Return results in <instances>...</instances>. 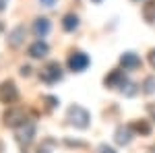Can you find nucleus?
Here are the masks:
<instances>
[{
  "label": "nucleus",
  "mask_w": 155,
  "mask_h": 153,
  "mask_svg": "<svg viewBox=\"0 0 155 153\" xmlns=\"http://www.w3.org/2000/svg\"><path fill=\"white\" fill-rule=\"evenodd\" d=\"M118 89H120V91H122L124 95H128V97H132V95H137V91H139V89H137V85H134L132 81H128V79H126V81L122 83V85H120Z\"/></svg>",
  "instance_id": "obj_15"
},
{
  "label": "nucleus",
  "mask_w": 155,
  "mask_h": 153,
  "mask_svg": "<svg viewBox=\"0 0 155 153\" xmlns=\"http://www.w3.org/2000/svg\"><path fill=\"white\" fill-rule=\"evenodd\" d=\"M114 139H116L118 145H128L132 141V126H118Z\"/></svg>",
  "instance_id": "obj_9"
},
{
  "label": "nucleus",
  "mask_w": 155,
  "mask_h": 153,
  "mask_svg": "<svg viewBox=\"0 0 155 153\" xmlns=\"http://www.w3.org/2000/svg\"><path fill=\"white\" fill-rule=\"evenodd\" d=\"M91 2H95V4H99V2H101V0H91Z\"/></svg>",
  "instance_id": "obj_25"
},
{
  "label": "nucleus",
  "mask_w": 155,
  "mask_h": 153,
  "mask_svg": "<svg viewBox=\"0 0 155 153\" xmlns=\"http://www.w3.org/2000/svg\"><path fill=\"white\" fill-rule=\"evenodd\" d=\"M89 56L87 54H83V52H74L71 58H68V68H71L72 72H83L87 66H89Z\"/></svg>",
  "instance_id": "obj_4"
},
{
  "label": "nucleus",
  "mask_w": 155,
  "mask_h": 153,
  "mask_svg": "<svg viewBox=\"0 0 155 153\" xmlns=\"http://www.w3.org/2000/svg\"><path fill=\"white\" fill-rule=\"evenodd\" d=\"M39 2H41L44 6H54V4H56V0H39Z\"/></svg>",
  "instance_id": "obj_21"
},
{
  "label": "nucleus",
  "mask_w": 155,
  "mask_h": 153,
  "mask_svg": "<svg viewBox=\"0 0 155 153\" xmlns=\"http://www.w3.org/2000/svg\"><path fill=\"white\" fill-rule=\"evenodd\" d=\"M120 64L124 66V71H134V68L141 66V58L134 52H126V54L120 56Z\"/></svg>",
  "instance_id": "obj_7"
},
{
  "label": "nucleus",
  "mask_w": 155,
  "mask_h": 153,
  "mask_svg": "<svg viewBox=\"0 0 155 153\" xmlns=\"http://www.w3.org/2000/svg\"><path fill=\"white\" fill-rule=\"evenodd\" d=\"M124 81H126V75H124L122 71H112V72L106 77V79H104L106 87H114V89H118V87H120Z\"/></svg>",
  "instance_id": "obj_8"
},
{
  "label": "nucleus",
  "mask_w": 155,
  "mask_h": 153,
  "mask_svg": "<svg viewBox=\"0 0 155 153\" xmlns=\"http://www.w3.org/2000/svg\"><path fill=\"white\" fill-rule=\"evenodd\" d=\"M2 29H4V27H2V23H0V31H2Z\"/></svg>",
  "instance_id": "obj_26"
},
{
  "label": "nucleus",
  "mask_w": 155,
  "mask_h": 153,
  "mask_svg": "<svg viewBox=\"0 0 155 153\" xmlns=\"http://www.w3.org/2000/svg\"><path fill=\"white\" fill-rule=\"evenodd\" d=\"M132 130L143 132V135H149V132H151V126H149L147 122H134V124H132Z\"/></svg>",
  "instance_id": "obj_16"
},
{
  "label": "nucleus",
  "mask_w": 155,
  "mask_h": 153,
  "mask_svg": "<svg viewBox=\"0 0 155 153\" xmlns=\"http://www.w3.org/2000/svg\"><path fill=\"white\" fill-rule=\"evenodd\" d=\"M48 44H46V42H41V39H37L35 44H31V46H29V54H31V56H33V58H44V56H46V54H48Z\"/></svg>",
  "instance_id": "obj_11"
},
{
  "label": "nucleus",
  "mask_w": 155,
  "mask_h": 153,
  "mask_svg": "<svg viewBox=\"0 0 155 153\" xmlns=\"http://www.w3.org/2000/svg\"><path fill=\"white\" fill-rule=\"evenodd\" d=\"M143 17H145L147 23H153L155 21V2L153 0H149V2L143 6Z\"/></svg>",
  "instance_id": "obj_14"
},
{
  "label": "nucleus",
  "mask_w": 155,
  "mask_h": 153,
  "mask_svg": "<svg viewBox=\"0 0 155 153\" xmlns=\"http://www.w3.org/2000/svg\"><path fill=\"white\" fill-rule=\"evenodd\" d=\"M66 118H68V122H71L72 126H77V128H87L89 126V112L81 106H71L68 108V112H66Z\"/></svg>",
  "instance_id": "obj_1"
},
{
  "label": "nucleus",
  "mask_w": 155,
  "mask_h": 153,
  "mask_svg": "<svg viewBox=\"0 0 155 153\" xmlns=\"http://www.w3.org/2000/svg\"><path fill=\"white\" fill-rule=\"evenodd\" d=\"M46 101H48V106H50V108H54L58 99H56V97H46Z\"/></svg>",
  "instance_id": "obj_20"
},
{
  "label": "nucleus",
  "mask_w": 155,
  "mask_h": 153,
  "mask_svg": "<svg viewBox=\"0 0 155 153\" xmlns=\"http://www.w3.org/2000/svg\"><path fill=\"white\" fill-rule=\"evenodd\" d=\"M33 33H35V37H39V39L50 33V21L46 19V17L35 19V23H33Z\"/></svg>",
  "instance_id": "obj_10"
},
{
  "label": "nucleus",
  "mask_w": 155,
  "mask_h": 153,
  "mask_svg": "<svg viewBox=\"0 0 155 153\" xmlns=\"http://www.w3.org/2000/svg\"><path fill=\"white\" fill-rule=\"evenodd\" d=\"M23 37H25V27H15L11 31V35H8V44H11L12 48H19L21 44H23Z\"/></svg>",
  "instance_id": "obj_12"
},
{
  "label": "nucleus",
  "mask_w": 155,
  "mask_h": 153,
  "mask_svg": "<svg viewBox=\"0 0 155 153\" xmlns=\"http://www.w3.org/2000/svg\"><path fill=\"white\" fill-rule=\"evenodd\" d=\"M143 91L145 93H155V77H149V79H145V85H143Z\"/></svg>",
  "instance_id": "obj_17"
},
{
  "label": "nucleus",
  "mask_w": 155,
  "mask_h": 153,
  "mask_svg": "<svg viewBox=\"0 0 155 153\" xmlns=\"http://www.w3.org/2000/svg\"><path fill=\"white\" fill-rule=\"evenodd\" d=\"M149 60H151V64H153V68H155V50H151V54H149Z\"/></svg>",
  "instance_id": "obj_22"
},
{
  "label": "nucleus",
  "mask_w": 155,
  "mask_h": 153,
  "mask_svg": "<svg viewBox=\"0 0 155 153\" xmlns=\"http://www.w3.org/2000/svg\"><path fill=\"white\" fill-rule=\"evenodd\" d=\"M39 79L44 83H58L60 79H62V66H60L58 62H48L44 68H41V72H39Z\"/></svg>",
  "instance_id": "obj_2"
},
{
  "label": "nucleus",
  "mask_w": 155,
  "mask_h": 153,
  "mask_svg": "<svg viewBox=\"0 0 155 153\" xmlns=\"http://www.w3.org/2000/svg\"><path fill=\"white\" fill-rule=\"evenodd\" d=\"M17 97H19V91H17V87H15L12 81H4L2 85H0V101L12 104Z\"/></svg>",
  "instance_id": "obj_6"
},
{
  "label": "nucleus",
  "mask_w": 155,
  "mask_h": 153,
  "mask_svg": "<svg viewBox=\"0 0 155 153\" xmlns=\"http://www.w3.org/2000/svg\"><path fill=\"white\" fill-rule=\"evenodd\" d=\"M29 71H31L29 66H23V68H21V75H23V77H25V75H29Z\"/></svg>",
  "instance_id": "obj_23"
},
{
  "label": "nucleus",
  "mask_w": 155,
  "mask_h": 153,
  "mask_svg": "<svg viewBox=\"0 0 155 153\" xmlns=\"http://www.w3.org/2000/svg\"><path fill=\"white\" fill-rule=\"evenodd\" d=\"M33 137H35V124L33 122H25L23 126H19V130H17V141L21 145H29L33 141Z\"/></svg>",
  "instance_id": "obj_5"
},
{
  "label": "nucleus",
  "mask_w": 155,
  "mask_h": 153,
  "mask_svg": "<svg viewBox=\"0 0 155 153\" xmlns=\"http://www.w3.org/2000/svg\"><path fill=\"white\" fill-rule=\"evenodd\" d=\"M62 27H64V31H74L77 27H79V17L77 15H64V19H62Z\"/></svg>",
  "instance_id": "obj_13"
},
{
  "label": "nucleus",
  "mask_w": 155,
  "mask_h": 153,
  "mask_svg": "<svg viewBox=\"0 0 155 153\" xmlns=\"http://www.w3.org/2000/svg\"><path fill=\"white\" fill-rule=\"evenodd\" d=\"M147 112H149V114H151V118L155 120V104H149V106H147Z\"/></svg>",
  "instance_id": "obj_19"
},
{
  "label": "nucleus",
  "mask_w": 155,
  "mask_h": 153,
  "mask_svg": "<svg viewBox=\"0 0 155 153\" xmlns=\"http://www.w3.org/2000/svg\"><path fill=\"white\" fill-rule=\"evenodd\" d=\"M97 153H116V151H114L110 145H99V147H97Z\"/></svg>",
  "instance_id": "obj_18"
},
{
  "label": "nucleus",
  "mask_w": 155,
  "mask_h": 153,
  "mask_svg": "<svg viewBox=\"0 0 155 153\" xmlns=\"http://www.w3.org/2000/svg\"><path fill=\"white\" fill-rule=\"evenodd\" d=\"M2 6H4V0H0V8H2Z\"/></svg>",
  "instance_id": "obj_24"
},
{
  "label": "nucleus",
  "mask_w": 155,
  "mask_h": 153,
  "mask_svg": "<svg viewBox=\"0 0 155 153\" xmlns=\"http://www.w3.org/2000/svg\"><path fill=\"white\" fill-rule=\"evenodd\" d=\"M4 120H6V126H15V128H19V126H23L25 122H29L25 110H21V108H12V110H8V112L4 114Z\"/></svg>",
  "instance_id": "obj_3"
},
{
  "label": "nucleus",
  "mask_w": 155,
  "mask_h": 153,
  "mask_svg": "<svg viewBox=\"0 0 155 153\" xmlns=\"http://www.w3.org/2000/svg\"><path fill=\"white\" fill-rule=\"evenodd\" d=\"M153 153H155V149H153Z\"/></svg>",
  "instance_id": "obj_27"
}]
</instances>
